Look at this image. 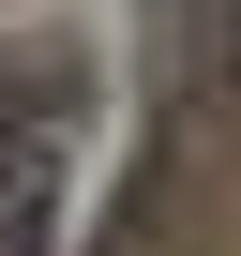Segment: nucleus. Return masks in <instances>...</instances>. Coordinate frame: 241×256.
<instances>
[{
	"label": "nucleus",
	"instance_id": "f257e3e1",
	"mask_svg": "<svg viewBox=\"0 0 241 256\" xmlns=\"http://www.w3.org/2000/svg\"><path fill=\"white\" fill-rule=\"evenodd\" d=\"M60 241V106L30 76H0V256Z\"/></svg>",
	"mask_w": 241,
	"mask_h": 256
}]
</instances>
